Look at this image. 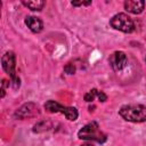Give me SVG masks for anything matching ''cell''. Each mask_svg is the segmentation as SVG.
I'll return each mask as SVG.
<instances>
[{"label":"cell","instance_id":"cell-18","mask_svg":"<svg viewBox=\"0 0 146 146\" xmlns=\"http://www.w3.org/2000/svg\"><path fill=\"white\" fill-rule=\"evenodd\" d=\"M81 146H94L91 143H86V144H82Z\"/></svg>","mask_w":146,"mask_h":146},{"label":"cell","instance_id":"cell-15","mask_svg":"<svg viewBox=\"0 0 146 146\" xmlns=\"http://www.w3.org/2000/svg\"><path fill=\"white\" fill-rule=\"evenodd\" d=\"M11 86H13V88L16 90V89H18L19 88V86H21V80H19V78L18 76H16L15 79H13L11 81Z\"/></svg>","mask_w":146,"mask_h":146},{"label":"cell","instance_id":"cell-13","mask_svg":"<svg viewBox=\"0 0 146 146\" xmlns=\"http://www.w3.org/2000/svg\"><path fill=\"white\" fill-rule=\"evenodd\" d=\"M64 71L67 74H74L75 73V66H74V64H72V63L66 64L65 67H64Z\"/></svg>","mask_w":146,"mask_h":146},{"label":"cell","instance_id":"cell-3","mask_svg":"<svg viewBox=\"0 0 146 146\" xmlns=\"http://www.w3.org/2000/svg\"><path fill=\"white\" fill-rule=\"evenodd\" d=\"M110 25L114 30H117L124 33H131L135 31L133 21L127 14H123V13H119L114 15L110 21Z\"/></svg>","mask_w":146,"mask_h":146},{"label":"cell","instance_id":"cell-11","mask_svg":"<svg viewBox=\"0 0 146 146\" xmlns=\"http://www.w3.org/2000/svg\"><path fill=\"white\" fill-rule=\"evenodd\" d=\"M49 127H50V124H49L48 122L42 121V122H39V123H36V124L34 125L33 131H34V132H41V131L48 130V129H49Z\"/></svg>","mask_w":146,"mask_h":146},{"label":"cell","instance_id":"cell-12","mask_svg":"<svg viewBox=\"0 0 146 146\" xmlns=\"http://www.w3.org/2000/svg\"><path fill=\"white\" fill-rule=\"evenodd\" d=\"M97 94H98V90H97V89H91L90 91H88V92L84 95V100L88 102V103L92 102V100L95 99V97L97 96Z\"/></svg>","mask_w":146,"mask_h":146},{"label":"cell","instance_id":"cell-1","mask_svg":"<svg viewBox=\"0 0 146 146\" xmlns=\"http://www.w3.org/2000/svg\"><path fill=\"white\" fill-rule=\"evenodd\" d=\"M120 116L129 122L140 123L146 121V106L141 104H129L123 105L119 110Z\"/></svg>","mask_w":146,"mask_h":146},{"label":"cell","instance_id":"cell-17","mask_svg":"<svg viewBox=\"0 0 146 146\" xmlns=\"http://www.w3.org/2000/svg\"><path fill=\"white\" fill-rule=\"evenodd\" d=\"M97 97H98L99 102H102V103H104V102H106V100H107V96H106V95H105L103 91H98Z\"/></svg>","mask_w":146,"mask_h":146},{"label":"cell","instance_id":"cell-9","mask_svg":"<svg viewBox=\"0 0 146 146\" xmlns=\"http://www.w3.org/2000/svg\"><path fill=\"white\" fill-rule=\"evenodd\" d=\"M25 24L33 33H40L43 29L42 21L39 17H35V16H27L25 18Z\"/></svg>","mask_w":146,"mask_h":146},{"label":"cell","instance_id":"cell-6","mask_svg":"<svg viewBox=\"0 0 146 146\" xmlns=\"http://www.w3.org/2000/svg\"><path fill=\"white\" fill-rule=\"evenodd\" d=\"M108 62H110V64L114 71H121L127 66L128 58L123 51H114L110 56Z\"/></svg>","mask_w":146,"mask_h":146},{"label":"cell","instance_id":"cell-8","mask_svg":"<svg viewBox=\"0 0 146 146\" xmlns=\"http://www.w3.org/2000/svg\"><path fill=\"white\" fill-rule=\"evenodd\" d=\"M145 8V1L143 0H127L124 2V9L131 14H140Z\"/></svg>","mask_w":146,"mask_h":146},{"label":"cell","instance_id":"cell-10","mask_svg":"<svg viewBox=\"0 0 146 146\" xmlns=\"http://www.w3.org/2000/svg\"><path fill=\"white\" fill-rule=\"evenodd\" d=\"M22 3L25 6V7H27L29 9H31V10H36V11H40V10H42V8L44 7V5H46V2L44 1H41V0H34V1H22Z\"/></svg>","mask_w":146,"mask_h":146},{"label":"cell","instance_id":"cell-5","mask_svg":"<svg viewBox=\"0 0 146 146\" xmlns=\"http://www.w3.org/2000/svg\"><path fill=\"white\" fill-rule=\"evenodd\" d=\"M1 64H2V68L5 70V72L10 76V79H15L17 75L15 74L16 71V57L15 54L13 51H7L2 58H1Z\"/></svg>","mask_w":146,"mask_h":146},{"label":"cell","instance_id":"cell-16","mask_svg":"<svg viewBox=\"0 0 146 146\" xmlns=\"http://www.w3.org/2000/svg\"><path fill=\"white\" fill-rule=\"evenodd\" d=\"M72 6H89L91 5V1H72Z\"/></svg>","mask_w":146,"mask_h":146},{"label":"cell","instance_id":"cell-4","mask_svg":"<svg viewBox=\"0 0 146 146\" xmlns=\"http://www.w3.org/2000/svg\"><path fill=\"white\" fill-rule=\"evenodd\" d=\"M44 108H46V111H48L50 113H63L68 121H75L79 116V113L75 107L63 106L55 100H48L44 104Z\"/></svg>","mask_w":146,"mask_h":146},{"label":"cell","instance_id":"cell-2","mask_svg":"<svg viewBox=\"0 0 146 146\" xmlns=\"http://www.w3.org/2000/svg\"><path fill=\"white\" fill-rule=\"evenodd\" d=\"M78 137L83 140H90V141L92 140L99 144H104L107 139V136L103 131L99 130V125L95 121H91L84 127H82L78 131Z\"/></svg>","mask_w":146,"mask_h":146},{"label":"cell","instance_id":"cell-14","mask_svg":"<svg viewBox=\"0 0 146 146\" xmlns=\"http://www.w3.org/2000/svg\"><path fill=\"white\" fill-rule=\"evenodd\" d=\"M7 86H9V82L6 79H3L2 80V83H1V98H3L5 95H6V87Z\"/></svg>","mask_w":146,"mask_h":146},{"label":"cell","instance_id":"cell-7","mask_svg":"<svg viewBox=\"0 0 146 146\" xmlns=\"http://www.w3.org/2000/svg\"><path fill=\"white\" fill-rule=\"evenodd\" d=\"M36 112H38V106L33 103H27V104H24L23 106H21L19 108H17L14 116L16 119L22 120V119H25V117L33 116Z\"/></svg>","mask_w":146,"mask_h":146}]
</instances>
